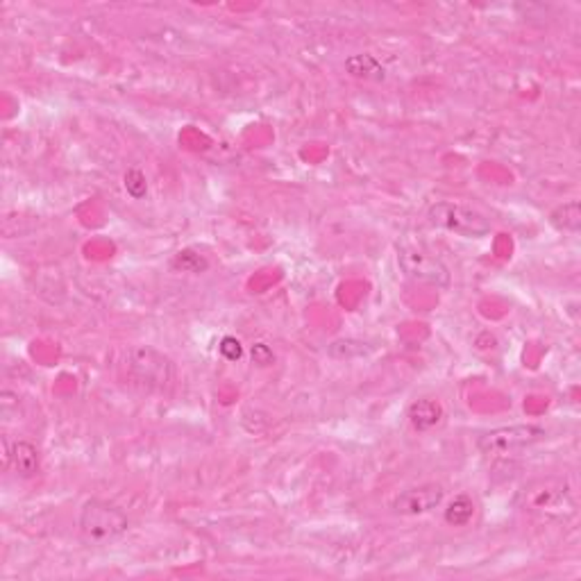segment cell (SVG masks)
<instances>
[{
	"instance_id": "6da1fadb",
	"label": "cell",
	"mask_w": 581,
	"mask_h": 581,
	"mask_svg": "<svg viewBox=\"0 0 581 581\" xmlns=\"http://www.w3.org/2000/svg\"><path fill=\"white\" fill-rule=\"evenodd\" d=\"M77 530L89 545H109L128 534L130 520L123 509L107 500L94 497L82 504Z\"/></svg>"
},
{
	"instance_id": "7a4b0ae2",
	"label": "cell",
	"mask_w": 581,
	"mask_h": 581,
	"mask_svg": "<svg viewBox=\"0 0 581 581\" xmlns=\"http://www.w3.org/2000/svg\"><path fill=\"white\" fill-rule=\"evenodd\" d=\"M548 431L540 425H531V422H522V425H502L493 427V430L484 431L477 436V449L486 457L504 458L511 454L527 449L531 445L545 440Z\"/></svg>"
},
{
	"instance_id": "3957f363",
	"label": "cell",
	"mask_w": 581,
	"mask_h": 581,
	"mask_svg": "<svg viewBox=\"0 0 581 581\" xmlns=\"http://www.w3.org/2000/svg\"><path fill=\"white\" fill-rule=\"evenodd\" d=\"M427 218L431 225L454 231L458 237L482 239L491 234V221L477 209L461 203H436L427 209Z\"/></svg>"
},
{
	"instance_id": "277c9868",
	"label": "cell",
	"mask_w": 581,
	"mask_h": 581,
	"mask_svg": "<svg viewBox=\"0 0 581 581\" xmlns=\"http://www.w3.org/2000/svg\"><path fill=\"white\" fill-rule=\"evenodd\" d=\"M525 511L543 518H567L575 513V500L570 488L558 479H540L522 491Z\"/></svg>"
},
{
	"instance_id": "5b68a950",
	"label": "cell",
	"mask_w": 581,
	"mask_h": 581,
	"mask_svg": "<svg viewBox=\"0 0 581 581\" xmlns=\"http://www.w3.org/2000/svg\"><path fill=\"white\" fill-rule=\"evenodd\" d=\"M397 264H400L402 273L413 282L427 284V286L445 288L449 286L452 277H449V268L431 252L422 250L416 246H400L397 248Z\"/></svg>"
},
{
	"instance_id": "8992f818",
	"label": "cell",
	"mask_w": 581,
	"mask_h": 581,
	"mask_svg": "<svg viewBox=\"0 0 581 581\" xmlns=\"http://www.w3.org/2000/svg\"><path fill=\"white\" fill-rule=\"evenodd\" d=\"M128 368L139 382L146 384L148 388H155V391L168 388L176 377L173 361L150 345H134L128 352Z\"/></svg>"
},
{
	"instance_id": "52a82bcc",
	"label": "cell",
	"mask_w": 581,
	"mask_h": 581,
	"mask_svg": "<svg viewBox=\"0 0 581 581\" xmlns=\"http://www.w3.org/2000/svg\"><path fill=\"white\" fill-rule=\"evenodd\" d=\"M443 497H445V491L440 484H434V482L421 484V486L402 491L400 495L393 500L391 509L393 513L397 515H422V513H430V511L436 509V506H440Z\"/></svg>"
},
{
	"instance_id": "ba28073f",
	"label": "cell",
	"mask_w": 581,
	"mask_h": 581,
	"mask_svg": "<svg viewBox=\"0 0 581 581\" xmlns=\"http://www.w3.org/2000/svg\"><path fill=\"white\" fill-rule=\"evenodd\" d=\"M5 466L14 470L16 477L32 479L41 470V457H39V449L32 443H28V440H14L10 445V449H7Z\"/></svg>"
},
{
	"instance_id": "9c48e42d",
	"label": "cell",
	"mask_w": 581,
	"mask_h": 581,
	"mask_svg": "<svg viewBox=\"0 0 581 581\" xmlns=\"http://www.w3.org/2000/svg\"><path fill=\"white\" fill-rule=\"evenodd\" d=\"M406 418H409V425L416 431H430L443 422V404L439 400H434V397H421V400H413L409 404Z\"/></svg>"
},
{
	"instance_id": "30bf717a",
	"label": "cell",
	"mask_w": 581,
	"mask_h": 581,
	"mask_svg": "<svg viewBox=\"0 0 581 581\" xmlns=\"http://www.w3.org/2000/svg\"><path fill=\"white\" fill-rule=\"evenodd\" d=\"M345 73H350L357 80L366 82H384L386 80V68L382 67L375 55H368V52H359V55H350L343 64Z\"/></svg>"
},
{
	"instance_id": "8fae6325",
	"label": "cell",
	"mask_w": 581,
	"mask_h": 581,
	"mask_svg": "<svg viewBox=\"0 0 581 581\" xmlns=\"http://www.w3.org/2000/svg\"><path fill=\"white\" fill-rule=\"evenodd\" d=\"M443 518L449 527H466L470 520L475 518V502L473 497L466 493H458L449 500V504L445 506Z\"/></svg>"
},
{
	"instance_id": "7c38bea8",
	"label": "cell",
	"mask_w": 581,
	"mask_h": 581,
	"mask_svg": "<svg viewBox=\"0 0 581 581\" xmlns=\"http://www.w3.org/2000/svg\"><path fill=\"white\" fill-rule=\"evenodd\" d=\"M549 222L557 227L558 231H567V234H576L581 230V204L579 200H570V203L558 204L549 213Z\"/></svg>"
},
{
	"instance_id": "4fadbf2b",
	"label": "cell",
	"mask_w": 581,
	"mask_h": 581,
	"mask_svg": "<svg viewBox=\"0 0 581 581\" xmlns=\"http://www.w3.org/2000/svg\"><path fill=\"white\" fill-rule=\"evenodd\" d=\"M373 352L368 343L357 339H339L327 348V355L334 357V359H359V357H366Z\"/></svg>"
},
{
	"instance_id": "5bb4252c",
	"label": "cell",
	"mask_w": 581,
	"mask_h": 581,
	"mask_svg": "<svg viewBox=\"0 0 581 581\" xmlns=\"http://www.w3.org/2000/svg\"><path fill=\"white\" fill-rule=\"evenodd\" d=\"M170 266H173L176 270H182V273L200 275L209 268V261L204 255H200V252L186 248V250H180L176 257H173Z\"/></svg>"
},
{
	"instance_id": "9a60e30c",
	"label": "cell",
	"mask_w": 581,
	"mask_h": 581,
	"mask_svg": "<svg viewBox=\"0 0 581 581\" xmlns=\"http://www.w3.org/2000/svg\"><path fill=\"white\" fill-rule=\"evenodd\" d=\"M123 185H125V191H128L130 198H134V200L146 198L148 180H146V176H143V173L139 168H128V170H125Z\"/></svg>"
},
{
	"instance_id": "2e32d148",
	"label": "cell",
	"mask_w": 581,
	"mask_h": 581,
	"mask_svg": "<svg viewBox=\"0 0 581 581\" xmlns=\"http://www.w3.org/2000/svg\"><path fill=\"white\" fill-rule=\"evenodd\" d=\"M218 350L227 361H239L243 357V345L237 336H222L218 343Z\"/></svg>"
},
{
	"instance_id": "e0dca14e",
	"label": "cell",
	"mask_w": 581,
	"mask_h": 581,
	"mask_svg": "<svg viewBox=\"0 0 581 581\" xmlns=\"http://www.w3.org/2000/svg\"><path fill=\"white\" fill-rule=\"evenodd\" d=\"M252 361H255L257 366H270L275 364V355L266 343H257L252 345Z\"/></svg>"
}]
</instances>
